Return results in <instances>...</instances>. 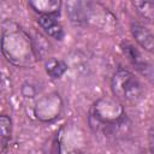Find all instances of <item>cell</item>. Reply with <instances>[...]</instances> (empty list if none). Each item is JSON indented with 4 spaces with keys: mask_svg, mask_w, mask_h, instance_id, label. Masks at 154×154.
<instances>
[{
    "mask_svg": "<svg viewBox=\"0 0 154 154\" xmlns=\"http://www.w3.org/2000/svg\"><path fill=\"white\" fill-rule=\"evenodd\" d=\"M1 49L5 58L18 67L35 64V49L29 35L14 22L6 20L1 29Z\"/></svg>",
    "mask_w": 154,
    "mask_h": 154,
    "instance_id": "1",
    "label": "cell"
},
{
    "mask_svg": "<svg viewBox=\"0 0 154 154\" xmlns=\"http://www.w3.org/2000/svg\"><path fill=\"white\" fill-rule=\"evenodd\" d=\"M126 120L124 106L116 97L103 96L90 108L89 125L94 131L102 130L111 135L119 130Z\"/></svg>",
    "mask_w": 154,
    "mask_h": 154,
    "instance_id": "2",
    "label": "cell"
},
{
    "mask_svg": "<svg viewBox=\"0 0 154 154\" xmlns=\"http://www.w3.org/2000/svg\"><path fill=\"white\" fill-rule=\"evenodd\" d=\"M111 89L118 101L128 105L138 103L144 95V88L140 79L126 69H118L113 73Z\"/></svg>",
    "mask_w": 154,
    "mask_h": 154,
    "instance_id": "3",
    "label": "cell"
},
{
    "mask_svg": "<svg viewBox=\"0 0 154 154\" xmlns=\"http://www.w3.org/2000/svg\"><path fill=\"white\" fill-rule=\"evenodd\" d=\"M83 130L76 124L63 125L53 137L49 154H79L85 147Z\"/></svg>",
    "mask_w": 154,
    "mask_h": 154,
    "instance_id": "4",
    "label": "cell"
},
{
    "mask_svg": "<svg viewBox=\"0 0 154 154\" xmlns=\"http://www.w3.org/2000/svg\"><path fill=\"white\" fill-rule=\"evenodd\" d=\"M63 111V100L58 93H51L41 97L35 107L34 114L41 122H53L59 118Z\"/></svg>",
    "mask_w": 154,
    "mask_h": 154,
    "instance_id": "5",
    "label": "cell"
},
{
    "mask_svg": "<svg viewBox=\"0 0 154 154\" xmlns=\"http://www.w3.org/2000/svg\"><path fill=\"white\" fill-rule=\"evenodd\" d=\"M37 23L48 36L55 40L64 38V29L61 24L58 22L57 16H38Z\"/></svg>",
    "mask_w": 154,
    "mask_h": 154,
    "instance_id": "6",
    "label": "cell"
},
{
    "mask_svg": "<svg viewBox=\"0 0 154 154\" xmlns=\"http://www.w3.org/2000/svg\"><path fill=\"white\" fill-rule=\"evenodd\" d=\"M28 5L38 13V16H57L61 8L60 0H31Z\"/></svg>",
    "mask_w": 154,
    "mask_h": 154,
    "instance_id": "7",
    "label": "cell"
},
{
    "mask_svg": "<svg viewBox=\"0 0 154 154\" xmlns=\"http://www.w3.org/2000/svg\"><path fill=\"white\" fill-rule=\"evenodd\" d=\"M131 32L140 46H142L146 51L154 54V35L146 26L138 23H132Z\"/></svg>",
    "mask_w": 154,
    "mask_h": 154,
    "instance_id": "8",
    "label": "cell"
},
{
    "mask_svg": "<svg viewBox=\"0 0 154 154\" xmlns=\"http://www.w3.org/2000/svg\"><path fill=\"white\" fill-rule=\"evenodd\" d=\"M45 69L47 75L52 78V79H57L60 78L67 70V64L61 60V59H57V58H51L46 61L45 64Z\"/></svg>",
    "mask_w": 154,
    "mask_h": 154,
    "instance_id": "9",
    "label": "cell"
},
{
    "mask_svg": "<svg viewBox=\"0 0 154 154\" xmlns=\"http://www.w3.org/2000/svg\"><path fill=\"white\" fill-rule=\"evenodd\" d=\"M12 134V120L8 116L2 114L0 117V144H1V153H4L8 146Z\"/></svg>",
    "mask_w": 154,
    "mask_h": 154,
    "instance_id": "10",
    "label": "cell"
},
{
    "mask_svg": "<svg viewBox=\"0 0 154 154\" xmlns=\"http://www.w3.org/2000/svg\"><path fill=\"white\" fill-rule=\"evenodd\" d=\"M22 94L24 97H34L36 95V89L31 83H24L22 87Z\"/></svg>",
    "mask_w": 154,
    "mask_h": 154,
    "instance_id": "11",
    "label": "cell"
},
{
    "mask_svg": "<svg viewBox=\"0 0 154 154\" xmlns=\"http://www.w3.org/2000/svg\"><path fill=\"white\" fill-rule=\"evenodd\" d=\"M148 146H149L150 153L154 154V130H152L149 132V136H148Z\"/></svg>",
    "mask_w": 154,
    "mask_h": 154,
    "instance_id": "12",
    "label": "cell"
}]
</instances>
